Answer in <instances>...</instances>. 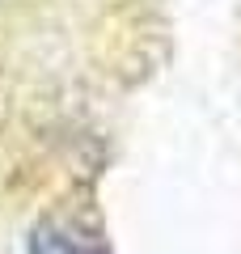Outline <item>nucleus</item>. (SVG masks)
<instances>
[{
  "instance_id": "1",
  "label": "nucleus",
  "mask_w": 241,
  "mask_h": 254,
  "mask_svg": "<svg viewBox=\"0 0 241 254\" xmlns=\"http://www.w3.org/2000/svg\"><path fill=\"white\" fill-rule=\"evenodd\" d=\"M26 254H102L93 242L76 237L72 229H60V225H43L34 237H30Z\"/></svg>"
}]
</instances>
